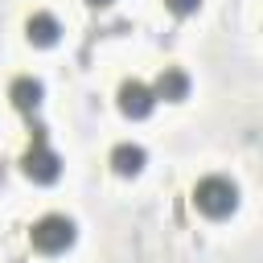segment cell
I'll use <instances>...</instances> for the list:
<instances>
[{
    "instance_id": "52a82bcc",
    "label": "cell",
    "mask_w": 263,
    "mask_h": 263,
    "mask_svg": "<svg viewBox=\"0 0 263 263\" xmlns=\"http://www.w3.org/2000/svg\"><path fill=\"white\" fill-rule=\"evenodd\" d=\"M58 33H62V25H58L53 12H33V16L25 21V37H29L33 45H53Z\"/></svg>"
},
{
    "instance_id": "5b68a950",
    "label": "cell",
    "mask_w": 263,
    "mask_h": 263,
    "mask_svg": "<svg viewBox=\"0 0 263 263\" xmlns=\"http://www.w3.org/2000/svg\"><path fill=\"white\" fill-rule=\"evenodd\" d=\"M152 95L164 99V103H181V99H189V74H185L181 66H164V70L156 74V82H152Z\"/></svg>"
},
{
    "instance_id": "6da1fadb",
    "label": "cell",
    "mask_w": 263,
    "mask_h": 263,
    "mask_svg": "<svg viewBox=\"0 0 263 263\" xmlns=\"http://www.w3.org/2000/svg\"><path fill=\"white\" fill-rule=\"evenodd\" d=\"M193 205H197L205 218H230V214L238 210V185H234L230 177L210 173V177H201V181L193 185Z\"/></svg>"
},
{
    "instance_id": "277c9868",
    "label": "cell",
    "mask_w": 263,
    "mask_h": 263,
    "mask_svg": "<svg viewBox=\"0 0 263 263\" xmlns=\"http://www.w3.org/2000/svg\"><path fill=\"white\" fill-rule=\"evenodd\" d=\"M21 168H25V177H29V181H41V185H49V181H58V173H62V160H58V152H53V148H45V144H33V148L21 156Z\"/></svg>"
},
{
    "instance_id": "3957f363",
    "label": "cell",
    "mask_w": 263,
    "mask_h": 263,
    "mask_svg": "<svg viewBox=\"0 0 263 263\" xmlns=\"http://www.w3.org/2000/svg\"><path fill=\"white\" fill-rule=\"evenodd\" d=\"M152 107H156V95H152V86H148V82L127 78V82L119 86V111H123L127 119H148V115H152Z\"/></svg>"
},
{
    "instance_id": "ba28073f",
    "label": "cell",
    "mask_w": 263,
    "mask_h": 263,
    "mask_svg": "<svg viewBox=\"0 0 263 263\" xmlns=\"http://www.w3.org/2000/svg\"><path fill=\"white\" fill-rule=\"evenodd\" d=\"M8 99H12V107L16 111H33L37 103H41V82L37 78H12V86H8Z\"/></svg>"
},
{
    "instance_id": "7a4b0ae2",
    "label": "cell",
    "mask_w": 263,
    "mask_h": 263,
    "mask_svg": "<svg viewBox=\"0 0 263 263\" xmlns=\"http://www.w3.org/2000/svg\"><path fill=\"white\" fill-rule=\"evenodd\" d=\"M74 238H78V230H74V222H70L66 214H45V218H37L33 230H29V242H33V251H41V255H62V251L74 247Z\"/></svg>"
},
{
    "instance_id": "8992f818",
    "label": "cell",
    "mask_w": 263,
    "mask_h": 263,
    "mask_svg": "<svg viewBox=\"0 0 263 263\" xmlns=\"http://www.w3.org/2000/svg\"><path fill=\"white\" fill-rule=\"evenodd\" d=\"M144 164H148V152H144L140 144H115V148H111V168H115L119 177H136Z\"/></svg>"
},
{
    "instance_id": "9c48e42d",
    "label": "cell",
    "mask_w": 263,
    "mask_h": 263,
    "mask_svg": "<svg viewBox=\"0 0 263 263\" xmlns=\"http://www.w3.org/2000/svg\"><path fill=\"white\" fill-rule=\"evenodd\" d=\"M164 8H168L173 16H189V12L201 8V0H164Z\"/></svg>"
},
{
    "instance_id": "30bf717a",
    "label": "cell",
    "mask_w": 263,
    "mask_h": 263,
    "mask_svg": "<svg viewBox=\"0 0 263 263\" xmlns=\"http://www.w3.org/2000/svg\"><path fill=\"white\" fill-rule=\"evenodd\" d=\"M86 4H90V8H103V4H111V0H86Z\"/></svg>"
}]
</instances>
